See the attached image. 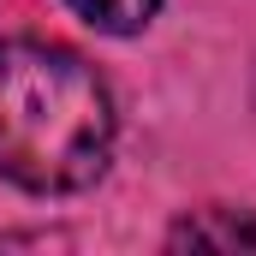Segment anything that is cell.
I'll return each instance as SVG.
<instances>
[{
	"mask_svg": "<svg viewBox=\"0 0 256 256\" xmlns=\"http://www.w3.org/2000/svg\"><path fill=\"white\" fill-rule=\"evenodd\" d=\"M114 149V96L96 66L60 42L0 36V179L66 196L102 179Z\"/></svg>",
	"mask_w": 256,
	"mask_h": 256,
	"instance_id": "1",
	"label": "cell"
},
{
	"mask_svg": "<svg viewBox=\"0 0 256 256\" xmlns=\"http://www.w3.org/2000/svg\"><path fill=\"white\" fill-rule=\"evenodd\" d=\"M173 250H256V220L238 208H196L167 232Z\"/></svg>",
	"mask_w": 256,
	"mask_h": 256,
	"instance_id": "2",
	"label": "cell"
},
{
	"mask_svg": "<svg viewBox=\"0 0 256 256\" xmlns=\"http://www.w3.org/2000/svg\"><path fill=\"white\" fill-rule=\"evenodd\" d=\"M84 24H96V30H108V36H131V30H143L149 18H155V6L161 0H66Z\"/></svg>",
	"mask_w": 256,
	"mask_h": 256,
	"instance_id": "3",
	"label": "cell"
}]
</instances>
